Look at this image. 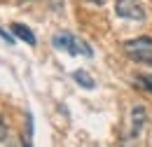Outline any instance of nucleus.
I'll return each instance as SVG.
<instances>
[{
	"label": "nucleus",
	"instance_id": "4",
	"mask_svg": "<svg viewBox=\"0 0 152 147\" xmlns=\"http://www.w3.org/2000/svg\"><path fill=\"white\" fill-rule=\"evenodd\" d=\"M10 31L14 33V37L23 40V42H26V44H31V47H35V44H38V37H35V33H33L28 26H23V23H10Z\"/></svg>",
	"mask_w": 152,
	"mask_h": 147
},
{
	"label": "nucleus",
	"instance_id": "1",
	"mask_svg": "<svg viewBox=\"0 0 152 147\" xmlns=\"http://www.w3.org/2000/svg\"><path fill=\"white\" fill-rule=\"evenodd\" d=\"M52 44H54V49H58V52L82 54V56H87V58L94 56V49H91L84 40L75 37L73 33H68V31H58V33H54V35H52Z\"/></svg>",
	"mask_w": 152,
	"mask_h": 147
},
{
	"label": "nucleus",
	"instance_id": "9",
	"mask_svg": "<svg viewBox=\"0 0 152 147\" xmlns=\"http://www.w3.org/2000/svg\"><path fill=\"white\" fill-rule=\"evenodd\" d=\"M0 37H2L7 44H14V33H7L5 28H0Z\"/></svg>",
	"mask_w": 152,
	"mask_h": 147
},
{
	"label": "nucleus",
	"instance_id": "7",
	"mask_svg": "<svg viewBox=\"0 0 152 147\" xmlns=\"http://www.w3.org/2000/svg\"><path fill=\"white\" fill-rule=\"evenodd\" d=\"M136 84H138V89L152 93V75H140V77H136Z\"/></svg>",
	"mask_w": 152,
	"mask_h": 147
},
{
	"label": "nucleus",
	"instance_id": "3",
	"mask_svg": "<svg viewBox=\"0 0 152 147\" xmlns=\"http://www.w3.org/2000/svg\"><path fill=\"white\" fill-rule=\"evenodd\" d=\"M115 12L119 19L143 21L145 19V5L140 0H115Z\"/></svg>",
	"mask_w": 152,
	"mask_h": 147
},
{
	"label": "nucleus",
	"instance_id": "2",
	"mask_svg": "<svg viewBox=\"0 0 152 147\" xmlns=\"http://www.w3.org/2000/svg\"><path fill=\"white\" fill-rule=\"evenodd\" d=\"M124 54L131 58L133 63L140 65H152V37H133L122 42Z\"/></svg>",
	"mask_w": 152,
	"mask_h": 147
},
{
	"label": "nucleus",
	"instance_id": "5",
	"mask_svg": "<svg viewBox=\"0 0 152 147\" xmlns=\"http://www.w3.org/2000/svg\"><path fill=\"white\" fill-rule=\"evenodd\" d=\"M145 119H148V114H145V108L143 105H136L131 110V138H136L143 126H145Z\"/></svg>",
	"mask_w": 152,
	"mask_h": 147
},
{
	"label": "nucleus",
	"instance_id": "6",
	"mask_svg": "<svg viewBox=\"0 0 152 147\" xmlns=\"http://www.w3.org/2000/svg\"><path fill=\"white\" fill-rule=\"evenodd\" d=\"M73 79H75L80 87H84V89H94L96 87L94 77H91L89 73H84V70H75V73H73Z\"/></svg>",
	"mask_w": 152,
	"mask_h": 147
},
{
	"label": "nucleus",
	"instance_id": "8",
	"mask_svg": "<svg viewBox=\"0 0 152 147\" xmlns=\"http://www.w3.org/2000/svg\"><path fill=\"white\" fill-rule=\"evenodd\" d=\"M7 135H10V129H7L5 119H0V143H5V140H7Z\"/></svg>",
	"mask_w": 152,
	"mask_h": 147
}]
</instances>
